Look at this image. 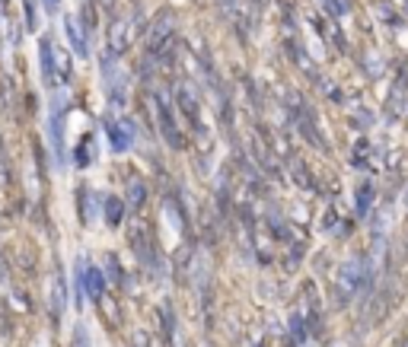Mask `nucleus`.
<instances>
[{
    "label": "nucleus",
    "instance_id": "nucleus-3",
    "mask_svg": "<svg viewBox=\"0 0 408 347\" xmlns=\"http://www.w3.org/2000/svg\"><path fill=\"white\" fill-rule=\"evenodd\" d=\"M42 73H45V83H55V67H51V42L42 38Z\"/></svg>",
    "mask_w": 408,
    "mask_h": 347
},
{
    "label": "nucleus",
    "instance_id": "nucleus-1",
    "mask_svg": "<svg viewBox=\"0 0 408 347\" xmlns=\"http://www.w3.org/2000/svg\"><path fill=\"white\" fill-rule=\"evenodd\" d=\"M102 290H105V281H102V271L93 265H77V300H84V293L90 300H102Z\"/></svg>",
    "mask_w": 408,
    "mask_h": 347
},
{
    "label": "nucleus",
    "instance_id": "nucleus-12",
    "mask_svg": "<svg viewBox=\"0 0 408 347\" xmlns=\"http://www.w3.org/2000/svg\"><path fill=\"white\" fill-rule=\"evenodd\" d=\"M405 201H408V194H405Z\"/></svg>",
    "mask_w": 408,
    "mask_h": 347
},
{
    "label": "nucleus",
    "instance_id": "nucleus-7",
    "mask_svg": "<svg viewBox=\"0 0 408 347\" xmlns=\"http://www.w3.org/2000/svg\"><path fill=\"white\" fill-rule=\"evenodd\" d=\"M144 198H147V188H144L140 182H131V194H128L131 207H140V204H144Z\"/></svg>",
    "mask_w": 408,
    "mask_h": 347
},
{
    "label": "nucleus",
    "instance_id": "nucleus-2",
    "mask_svg": "<svg viewBox=\"0 0 408 347\" xmlns=\"http://www.w3.org/2000/svg\"><path fill=\"white\" fill-rule=\"evenodd\" d=\"M105 131H109V140H112V146L115 150H128L131 146V140H134V128H131V121H125V118H112L109 125H105Z\"/></svg>",
    "mask_w": 408,
    "mask_h": 347
},
{
    "label": "nucleus",
    "instance_id": "nucleus-5",
    "mask_svg": "<svg viewBox=\"0 0 408 347\" xmlns=\"http://www.w3.org/2000/svg\"><path fill=\"white\" fill-rule=\"evenodd\" d=\"M354 198H357V217H364V214H367V207H370V198H373V188L370 185H361V192L354 194Z\"/></svg>",
    "mask_w": 408,
    "mask_h": 347
},
{
    "label": "nucleus",
    "instance_id": "nucleus-10",
    "mask_svg": "<svg viewBox=\"0 0 408 347\" xmlns=\"http://www.w3.org/2000/svg\"><path fill=\"white\" fill-rule=\"evenodd\" d=\"M45 7H48V10H55V7H58V0H45Z\"/></svg>",
    "mask_w": 408,
    "mask_h": 347
},
{
    "label": "nucleus",
    "instance_id": "nucleus-8",
    "mask_svg": "<svg viewBox=\"0 0 408 347\" xmlns=\"http://www.w3.org/2000/svg\"><path fill=\"white\" fill-rule=\"evenodd\" d=\"M71 347H90V335H86V325H77L74 329V341Z\"/></svg>",
    "mask_w": 408,
    "mask_h": 347
},
{
    "label": "nucleus",
    "instance_id": "nucleus-11",
    "mask_svg": "<svg viewBox=\"0 0 408 347\" xmlns=\"http://www.w3.org/2000/svg\"><path fill=\"white\" fill-rule=\"evenodd\" d=\"M405 7H408V0H405Z\"/></svg>",
    "mask_w": 408,
    "mask_h": 347
},
{
    "label": "nucleus",
    "instance_id": "nucleus-9",
    "mask_svg": "<svg viewBox=\"0 0 408 347\" xmlns=\"http://www.w3.org/2000/svg\"><path fill=\"white\" fill-rule=\"evenodd\" d=\"M322 7H325V13H329V16H342V13H344L342 0H322Z\"/></svg>",
    "mask_w": 408,
    "mask_h": 347
},
{
    "label": "nucleus",
    "instance_id": "nucleus-4",
    "mask_svg": "<svg viewBox=\"0 0 408 347\" xmlns=\"http://www.w3.org/2000/svg\"><path fill=\"white\" fill-rule=\"evenodd\" d=\"M121 214H125V204H121L118 198H105V217H109L112 227L121 223Z\"/></svg>",
    "mask_w": 408,
    "mask_h": 347
},
{
    "label": "nucleus",
    "instance_id": "nucleus-6",
    "mask_svg": "<svg viewBox=\"0 0 408 347\" xmlns=\"http://www.w3.org/2000/svg\"><path fill=\"white\" fill-rule=\"evenodd\" d=\"M67 36H71V42H74V51L80 57L86 55V42H84V36L77 32V26H74V19H67Z\"/></svg>",
    "mask_w": 408,
    "mask_h": 347
}]
</instances>
